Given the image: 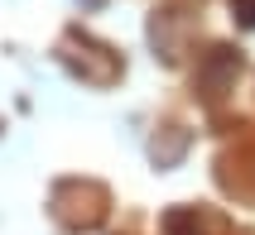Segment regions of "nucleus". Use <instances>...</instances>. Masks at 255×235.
I'll use <instances>...</instances> for the list:
<instances>
[{
    "mask_svg": "<svg viewBox=\"0 0 255 235\" xmlns=\"http://www.w3.org/2000/svg\"><path fill=\"white\" fill-rule=\"evenodd\" d=\"M183 149H188V135L178 130V125H169V139H164V144H159V139L149 144V154H154L159 163H173V158H178Z\"/></svg>",
    "mask_w": 255,
    "mask_h": 235,
    "instance_id": "6",
    "label": "nucleus"
},
{
    "mask_svg": "<svg viewBox=\"0 0 255 235\" xmlns=\"http://www.w3.org/2000/svg\"><path fill=\"white\" fill-rule=\"evenodd\" d=\"M111 211V192L92 178H63L53 187V216L68 231H97Z\"/></svg>",
    "mask_w": 255,
    "mask_h": 235,
    "instance_id": "2",
    "label": "nucleus"
},
{
    "mask_svg": "<svg viewBox=\"0 0 255 235\" xmlns=\"http://www.w3.org/2000/svg\"><path fill=\"white\" fill-rule=\"evenodd\" d=\"M231 10H236V19L246 29H255V0H231Z\"/></svg>",
    "mask_w": 255,
    "mask_h": 235,
    "instance_id": "7",
    "label": "nucleus"
},
{
    "mask_svg": "<svg viewBox=\"0 0 255 235\" xmlns=\"http://www.w3.org/2000/svg\"><path fill=\"white\" fill-rule=\"evenodd\" d=\"M58 58H63V68H68L72 77H82L87 86H111V82H121V72H126V63H121V53H116L111 43L92 39L82 29H68V34H63Z\"/></svg>",
    "mask_w": 255,
    "mask_h": 235,
    "instance_id": "1",
    "label": "nucleus"
},
{
    "mask_svg": "<svg viewBox=\"0 0 255 235\" xmlns=\"http://www.w3.org/2000/svg\"><path fill=\"white\" fill-rule=\"evenodd\" d=\"M217 182H222L231 197L255 202V144H241V149L222 154V158H217Z\"/></svg>",
    "mask_w": 255,
    "mask_h": 235,
    "instance_id": "4",
    "label": "nucleus"
},
{
    "mask_svg": "<svg viewBox=\"0 0 255 235\" xmlns=\"http://www.w3.org/2000/svg\"><path fill=\"white\" fill-rule=\"evenodd\" d=\"M164 231L169 235H227V216L222 211H207V207H173L164 216Z\"/></svg>",
    "mask_w": 255,
    "mask_h": 235,
    "instance_id": "5",
    "label": "nucleus"
},
{
    "mask_svg": "<svg viewBox=\"0 0 255 235\" xmlns=\"http://www.w3.org/2000/svg\"><path fill=\"white\" fill-rule=\"evenodd\" d=\"M236 77H241V53L227 48V43H217L212 53L198 63V72H193V96H198L202 106H217V101L236 86Z\"/></svg>",
    "mask_w": 255,
    "mask_h": 235,
    "instance_id": "3",
    "label": "nucleus"
}]
</instances>
